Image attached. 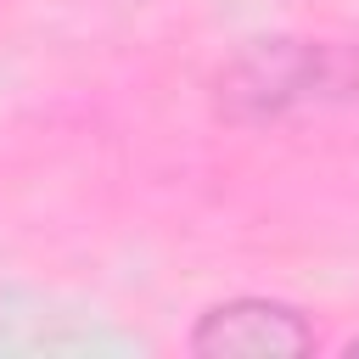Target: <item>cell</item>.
I'll return each instance as SVG.
<instances>
[{"label":"cell","mask_w":359,"mask_h":359,"mask_svg":"<svg viewBox=\"0 0 359 359\" xmlns=\"http://www.w3.org/2000/svg\"><path fill=\"white\" fill-rule=\"evenodd\" d=\"M342 101L337 84V45L331 39H303V34H269L224 56L213 73V112L224 123L258 129L275 118H292L303 107Z\"/></svg>","instance_id":"cell-1"},{"label":"cell","mask_w":359,"mask_h":359,"mask_svg":"<svg viewBox=\"0 0 359 359\" xmlns=\"http://www.w3.org/2000/svg\"><path fill=\"white\" fill-rule=\"evenodd\" d=\"M185 348L196 359H297L320 348V331L297 303L224 297L196 314V325L185 331Z\"/></svg>","instance_id":"cell-2"},{"label":"cell","mask_w":359,"mask_h":359,"mask_svg":"<svg viewBox=\"0 0 359 359\" xmlns=\"http://www.w3.org/2000/svg\"><path fill=\"white\" fill-rule=\"evenodd\" d=\"M337 84H342V101H359V34L337 45Z\"/></svg>","instance_id":"cell-3"},{"label":"cell","mask_w":359,"mask_h":359,"mask_svg":"<svg viewBox=\"0 0 359 359\" xmlns=\"http://www.w3.org/2000/svg\"><path fill=\"white\" fill-rule=\"evenodd\" d=\"M342 353H353V359H359V337H348V342H342Z\"/></svg>","instance_id":"cell-4"}]
</instances>
